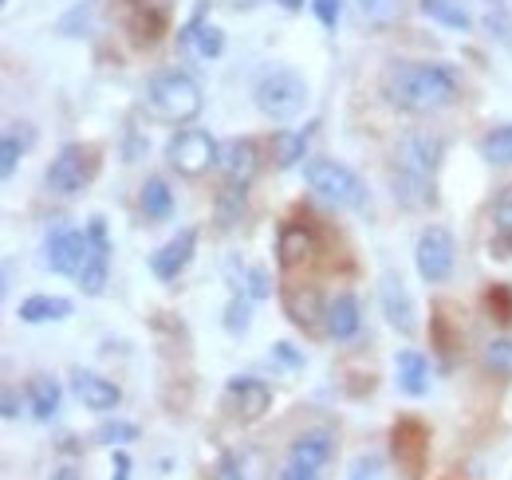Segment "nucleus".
I'll use <instances>...</instances> for the list:
<instances>
[{"mask_svg": "<svg viewBox=\"0 0 512 480\" xmlns=\"http://www.w3.org/2000/svg\"><path fill=\"white\" fill-rule=\"evenodd\" d=\"M16 414H20V402H16V394H12V390H4V418L12 421Z\"/></svg>", "mask_w": 512, "mask_h": 480, "instance_id": "obj_46", "label": "nucleus"}, {"mask_svg": "<svg viewBox=\"0 0 512 480\" xmlns=\"http://www.w3.org/2000/svg\"><path fill=\"white\" fill-rule=\"evenodd\" d=\"M304 154H308V130H276L272 134V158L280 170L300 166Z\"/></svg>", "mask_w": 512, "mask_h": 480, "instance_id": "obj_26", "label": "nucleus"}, {"mask_svg": "<svg viewBox=\"0 0 512 480\" xmlns=\"http://www.w3.org/2000/svg\"><path fill=\"white\" fill-rule=\"evenodd\" d=\"M379 303H383L386 323L398 335H414L418 331V307H414V300H410V292H406V284H402L398 272H383V280H379Z\"/></svg>", "mask_w": 512, "mask_h": 480, "instance_id": "obj_14", "label": "nucleus"}, {"mask_svg": "<svg viewBox=\"0 0 512 480\" xmlns=\"http://www.w3.org/2000/svg\"><path fill=\"white\" fill-rule=\"evenodd\" d=\"M213 477L217 480H249L245 473H241V465H237V457H233V453H221V457H217Z\"/></svg>", "mask_w": 512, "mask_h": 480, "instance_id": "obj_42", "label": "nucleus"}, {"mask_svg": "<svg viewBox=\"0 0 512 480\" xmlns=\"http://www.w3.org/2000/svg\"><path fill=\"white\" fill-rule=\"evenodd\" d=\"M489 248L501 260L512 256V185H505L493 201V240H489Z\"/></svg>", "mask_w": 512, "mask_h": 480, "instance_id": "obj_23", "label": "nucleus"}, {"mask_svg": "<svg viewBox=\"0 0 512 480\" xmlns=\"http://www.w3.org/2000/svg\"><path fill=\"white\" fill-rule=\"evenodd\" d=\"M453 260H457V244H453V233L442 229V225H426L418 233V244H414V268L426 284H446L453 276Z\"/></svg>", "mask_w": 512, "mask_h": 480, "instance_id": "obj_6", "label": "nucleus"}, {"mask_svg": "<svg viewBox=\"0 0 512 480\" xmlns=\"http://www.w3.org/2000/svg\"><path fill=\"white\" fill-rule=\"evenodd\" d=\"M276 4L288 8V12H300V8H304V0H276Z\"/></svg>", "mask_w": 512, "mask_h": 480, "instance_id": "obj_48", "label": "nucleus"}, {"mask_svg": "<svg viewBox=\"0 0 512 480\" xmlns=\"http://www.w3.org/2000/svg\"><path fill=\"white\" fill-rule=\"evenodd\" d=\"M193 252H197V229H182L178 237H170L154 256H150V272H154L162 284H174V280L186 272Z\"/></svg>", "mask_w": 512, "mask_h": 480, "instance_id": "obj_15", "label": "nucleus"}, {"mask_svg": "<svg viewBox=\"0 0 512 480\" xmlns=\"http://www.w3.org/2000/svg\"><path fill=\"white\" fill-rule=\"evenodd\" d=\"M193 48H197L201 60H217V56L225 52V32L213 28V24H201V32L193 36Z\"/></svg>", "mask_w": 512, "mask_h": 480, "instance_id": "obj_33", "label": "nucleus"}, {"mask_svg": "<svg viewBox=\"0 0 512 480\" xmlns=\"http://www.w3.org/2000/svg\"><path fill=\"white\" fill-rule=\"evenodd\" d=\"M394 382H398V390L406 394V398H422V394H430V362L422 359L418 351H398V359H394Z\"/></svg>", "mask_w": 512, "mask_h": 480, "instance_id": "obj_21", "label": "nucleus"}, {"mask_svg": "<svg viewBox=\"0 0 512 480\" xmlns=\"http://www.w3.org/2000/svg\"><path fill=\"white\" fill-rule=\"evenodd\" d=\"M280 480H320V477H316V469H304V465H288V469L280 473Z\"/></svg>", "mask_w": 512, "mask_h": 480, "instance_id": "obj_45", "label": "nucleus"}, {"mask_svg": "<svg viewBox=\"0 0 512 480\" xmlns=\"http://www.w3.org/2000/svg\"><path fill=\"white\" fill-rule=\"evenodd\" d=\"M347 480H386V465L379 453H359L347 469Z\"/></svg>", "mask_w": 512, "mask_h": 480, "instance_id": "obj_34", "label": "nucleus"}, {"mask_svg": "<svg viewBox=\"0 0 512 480\" xmlns=\"http://www.w3.org/2000/svg\"><path fill=\"white\" fill-rule=\"evenodd\" d=\"M367 24H390L398 16V0H355Z\"/></svg>", "mask_w": 512, "mask_h": 480, "instance_id": "obj_36", "label": "nucleus"}, {"mask_svg": "<svg viewBox=\"0 0 512 480\" xmlns=\"http://www.w3.org/2000/svg\"><path fill=\"white\" fill-rule=\"evenodd\" d=\"M422 12L430 20H438L442 28H453V32H469L473 28V16L461 0H422Z\"/></svg>", "mask_w": 512, "mask_h": 480, "instance_id": "obj_27", "label": "nucleus"}, {"mask_svg": "<svg viewBox=\"0 0 512 480\" xmlns=\"http://www.w3.org/2000/svg\"><path fill=\"white\" fill-rule=\"evenodd\" d=\"M442 154H446V142L442 134H430V130H414L398 142L394 150V166L398 170H410V174H426L434 178V170L442 166Z\"/></svg>", "mask_w": 512, "mask_h": 480, "instance_id": "obj_9", "label": "nucleus"}, {"mask_svg": "<svg viewBox=\"0 0 512 480\" xmlns=\"http://www.w3.org/2000/svg\"><path fill=\"white\" fill-rule=\"evenodd\" d=\"M304 178L312 185V193L323 197L327 205H335V209L363 213V209L371 205V193H367L363 178H359L351 166L335 162V158H312V162L304 166Z\"/></svg>", "mask_w": 512, "mask_h": 480, "instance_id": "obj_3", "label": "nucleus"}, {"mask_svg": "<svg viewBox=\"0 0 512 480\" xmlns=\"http://www.w3.org/2000/svg\"><path fill=\"white\" fill-rule=\"evenodd\" d=\"M485 366H489L493 374L512 378V339H493V343L485 347Z\"/></svg>", "mask_w": 512, "mask_h": 480, "instance_id": "obj_35", "label": "nucleus"}, {"mask_svg": "<svg viewBox=\"0 0 512 480\" xmlns=\"http://www.w3.org/2000/svg\"><path fill=\"white\" fill-rule=\"evenodd\" d=\"M28 406H32V414L40 421H52L56 410H60V382L48 378V374L32 378V382H28Z\"/></svg>", "mask_w": 512, "mask_h": 480, "instance_id": "obj_25", "label": "nucleus"}, {"mask_svg": "<svg viewBox=\"0 0 512 480\" xmlns=\"http://www.w3.org/2000/svg\"><path fill=\"white\" fill-rule=\"evenodd\" d=\"M485 28H489L501 44H509L512 48V16H505V12H489V16H485Z\"/></svg>", "mask_w": 512, "mask_h": 480, "instance_id": "obj_41", "label": "nucleus"}, {"mask_svg": "<svg viewBox=\"0 0 512 480\" xmlns=\"http://www.w3.org/2000/svg\"><path fill=\"white\" fill-rule=\"evenodd\" d=\"M359 327H363V315H359V300L351 292H339V296H331V300L323 303V331L331 339H339V343L355 339Z\"/></svg>", "mask_w": 512, "mask_h": 480, "instance_id": "obj_18", "label": "nucleus"}, {"mask_svg": "<svg viewBox=\"0 0 512 480\" xmlns=\"http://www.w3.org/2000/svg\"><path fill=\"white\" fill-rule=\"evenodd\" d=\"M52 480H79V473H75L71 465H64V469H56V473H52Z\"/></svg>", "mask_w": 512, "mask_h": 480, "instance_id": "obj_47", "label": "nucleus"}, {"mask_svg": "<svg viewBox=\"0 0 512 480\" xmlns=\"http://www.w3.org/2000/svg\"><path fill=\"white\" fill-rule=\"evenodd\" d=\"M485 303H489V311H493L501 323H512V288L493 284V288H489V296H485Z\"/></svg>", "mask_w": 512, "mask_h": 480, "instance_id": "obj_38", "label": "nucleus"}, {"mask_svg": "<svg viewBox=\"0 0 512 480\" xmlns=\"http://www.w3.org/2000/svg\"><path fill=\"white\" fill-rule=\"evenodd\" d=\"M241 292H245L249 300H264V296H272L268 272H264V268H249V272H241Z\"/></svg>", "mask_w": 512, "mask_h": 480, "instance_id": "obj_37", "label": "nucleus"}, {"mask_svg": "<svg viewBox=\"0 0 512 480\" xmlns=\"http://www.w3.org/2000/svg\"><path fill=\"white\" fill-rule=\"evenodd\" d=\"M95 441H99V445H111V449H115V445L123 449V445H130V441H138V425H134V421L111 418L95 429Z\"/></svg>", "mask_w": 512, "mask_h": 480, "instance_id": "obj_31", "label": "nucleus"}, {"mask_svg": "<svg viewBox=\"0 0 512 480\" xmlns=\"http://www.w3.org/2000/svg\"><path fill=\"white\" fill-rule=\"evenodd\" d=\"M87 237H91V252H87V264L83 272L75 276L83 296H103L107 288V268H111V240H107V221L103 217H91L87 225Z\"/></svg>", "mask_w": 512, "mask_h": 480, "instance_id": "obj_12", "label": "nucleus"}, {"mask_svg": "<svg viewBox=\"0 0 512 480\" xmlns=\"http://www.w3.org/2000/svg\"><path fill=\"white\" fill-rule=\"evenodd\" d=\"M249 323H253V300H249L245 292H237V296L229 300V307H225V331H229V335H245Z\"/></svg>", "mask_w": 512, "mask_h": 480, "instance_id": "obj_32", "label": "nucleus"}, {"mask_svg": "<svg viewBox=\"0 0 512 480\" xmlns=\"http://www.w3.org/2000/svg\"><path fill=\"white\" fill-rule=\"evenodd\" d=\"M241 213H245V185L241 181H229L221 189V197H217V225L229 229V225L241 221Z\"/></svg>", "mask_w": 512, "mask_h": 480, "instance_id": "obj_30", "label": "nucleus"}, {"mask_svg": "<svg viewBox=\"0 0 512 480\" xmlns=\"http://www.w3.org/2000/svg\"><path fill=\"white\" fill-rule=\"evenodd\" d=\"M312 252H316V237H312L308 225L288 221V225L276 233V260H280V268H296V264L312 260Z\"/></svg>", "mask_w": 512, "mask_h": 480, "instance_id": "obj_20", "label": "nucleus"}, {"mask_svg": "<svg viewBox=\"0 0 512 480\" xmlns=\"http://www.w3.org/2000/svg\"><path fill=\"white\" fill-rule=\"evenodd\" d=\"M20 323H60L71 315V300L64 296H28V300L16 307Z\"/></svg>", "mask_w": 512, "mask_h": 480, "instance_id": "obj_24", "label": "nucleus"}, {"mask_svg": "<svg viewBox=\"0 0 512 480\" xmlns=\"http://www.w3.org/2000/svg\"><path fill=\"white\" fill-rule=\"evenodd\" d=\"M217 166H221V174L229 181L249 185V181L260 174V146H256L253 138H229V142L221 146Z\"/></svg>", "mask_w": 512, "mask_h": 480, "instance_id": "obj_16", "label": "nucleus"}, {"mask_svg": "<svg viewBox=\"0 0 512 480\" xmlns=\"http://www.w3.org/2000/svg\"><path fill=\"white\" fill-rule=\"evenodd\" d=\"M20 154H24L20 138H16V134H4V142H0V174H4V178H12V174H16Z\"/></svg>", "mask_w": 512, "mask_h": 480, "instance_id": "obj_39", "label": "nucleus"}, {"mask_svg": "<svg viewBox=\"0 0 512 480\" xmlns=\"http://www.w3.org/2000/svg\"><path fill=\"white\" fill-rule=\"evenodd\" d=\"M477 150H481V158H485L489 166H512V122L493 126V130L477 142Z\"/></svg>", "mask_w": 512, "mask_h": 480, "instance_id": "obj_29", "label": "nucleus"}, {"mask_svg": "<svg viewBox=\"0 0 512 480\" xmlns=\"http://www.w3.org/2000/svg\"><path fill=\"white\" fill-rule=\"evenodd\" d=\"M461 91L453 63H390L383 75V95L406 115H434L449 107Z\"/></svg>", "mask_w": 512, "mask_h": 480, "instance_id": "obj_1", "label": "nucleus"}, {"mask_svg": "<svg viewBox=\"0 0 512 480\" xmlns=\"http://www.w3.org/2000/svg\"><path fill=\"white\" fill-rule=\"evenodd\" d=\"M312 12H316L323 28H335L339 16H343V0H312Z\"/></svg>", "mask_w": 512, "mask_h": 480, "instance_id": "obj_40", "label": "nucleus"}, {"mask_svg": "<svg viewBox=\"0 0 512 480\" xmlns=\"http://www.w3.org/2000/svg\"><path fill=\"white\" fill-rule=\"evenodd\" d=\"M390 189H394V201L406 205V209H430L438 205V193H434V178L426 174H410V170H390Z\"/></svg>", "mask_w": 512, "mask_h": 480, "instance_id": "obj_19", "label": "nucleus"}, {"mask_svg": "<svg viewBox=\"0 0 512 480\" xmlns=\"http://www.w3.org/2000/svg\"><path fill=\"white\" fill-rule=\"evenodd\" d=\"M225 406L233 410V418L241 421V425H249V421H260L264 414H268V406H272V390H268L264 378L237 374V378H229V386H225Z\"/></svg>", "mask_w": 512, "mask_h": 480, "instance_id": "obj_10", "label": "nucleus"}, {"mask_svg": "<svg viewBox=\"0 0 512 480\" xmlns=\"http://www.w3.org/2000/svg\"><path fill=\"white\" fill-rule=\"evenodd\" d=\"M87 252H91V237L83 229L60 225L48 237V268L60 272V276H79L83 264H87Z\"/></svg>", "mask_w": 512, "mask_h": 480, "instance_id": "obj_13", "label": "nucleus"}, {"mask_svg": "<svg viewBox=\"0 0 512 480\" xmlns=\"http://www.w3.org/2000/svg\"><path fill=\"white\" fill-rule=\"evenodd\" d=\"M272 355L284 362V366H296V370L304 366V355H296V351H292V343H276V347H272Z\"/></svg>", "mask_w": 512, "mask_h": 480, "instance_id": "obj_44", "label": "nucleus"}, {"mask_svg": "<svg viewBox=\"0 0 512 480\" xmlns=\"http://www.w3.org/2000/svg\"><path fill=\"white\" fill-rule=\"evenodd\" d=\"M138 201H142V213H146L150 221H166V217L174 213V193H170V185L162 178H146Z\"/></svg>", "mask_w": 512, "mask_h": 480, "instance_id": "obj_28", "label": "nucleus"}, {"mask_svg": "<svg viewBox=\"0 0 512 480\" xmlns=\"http://www.w3.org/2000/svg\"><path fill=\"white\" fill-rule=\"evenodd\" d=\"M390 453L406 480H418L430 461V429L418 418H398L390 429Z\"/></svg>", "mask_w": 512, "mask_h": 480, "instance_id": "obj_7", "label": "nucleus"}, {"mask_svg": "<svg viewBox=\"0 0 512 480\" xmlns=\"http://www.w3.org/2000/svg\"><path fill=\"white\" fill-rule=\"evenodd\" d=\"M170 12H174V0H123V20L138 44L162 40V32L170 28Z\"/></svg>", "mask_w": 512, "mask_h": 480, "instance_id": "obj_11", "label": "nucleus"}, {"mask_svg": "<svg viewBox=\"0 0 512 480\" xmlns=\"http://www.w3.org/2000/svg\"><path fill=\"white\" fill-rule=\"evenodd\" d=\"M91 170H95L91 150H87V146H79V142H67L64 150L52 158V166H48V189L71 197V193H79V189L87 185Z\"/></svg>", "mask_w": 512, "mask_h": 480, "instance_id": "obj_8", "label": "nucleus"}, {"mask_svg": "<svg viewBox=\"0 0 512 480\" xmlns=\"http://www.w3.org/2000/svg\"><path fill=\"white\" fill-rule=\"evenodd\" d=\"M253 99H256V107H260V115H268L272 122H288L304 111V103H308V83H304V75L292 71V67H272V71H264V75L256 79Z\"/></svg>", "mask_w": 512, "mask_h": 480, "instance_id": "obj_4", "label": "nucleus"}, {"mask_svg": "<svg viewBox=\"0 0 512 480\" xmlns=\"http://www.w3.org/2000/svg\"><path fill=\"white\" fill-rule=\"evenodd\" d=\"M71 386H75V398H79L87 410H95V414H107V410H115V406L123 402V390H119L111 378L95 374V370H75Z\"/></svg>", "mask_w": 512, "mask_h": 480, "instance_id": "obj_17", "label": "nucleus"}, {"mask_svg": "<svg viewBox=\"0 0 512 480\" xmlns=\"http://www.w3.org/2000/svg\"><path fill=\"white\" fill-rule=\"evenodd\" d=\"M331 449H335V437L327 429H308L292 441V465H304V469H316L320 473L323 465L331 461Z\"/></svg>", "mask_w": 512, "mask_h": 480, "instance_id": "obj_22", "label": "nucleus"}, {"mask_svg": "<svg viewBox=\"0 0 512 480\" xmlns=\"http://www.w3.org/2000/svg\"><path fill=\"white\" fill-rule=\"evenodd\" d=\"M130 469H134L130 453L127 449H115V457H111V480H130Z\"/></svg>", "mask_w": 512, "mask_h": 480, "instance_id": "obj_43", "label": "nucleus"}, {"mask_svg": "<svg viewBox=\"0 0 512 480\" xmlns=\"http://www.w3.org/2000/svg\"><path fill=\"white\" fill-rule=\"evenodd\" d=\"M217 158H221V146H217L205 130H197V126L178 130V134L166 142V162H170V170H178L182 178H201L209 166H217Z\"/></svg>", "mask_w": 512, "mask_h": 480, "instance_id": "obj_5", "label": "nucleus"}, {"mask_svg": "<svg viewBox=\"0 0 512 480\" xmlns=\"http://www.w3.org/2000/svg\"><path fill=\"white\" fill-rule=\"evenodd\" d=\"M142 103H146V111L154 119L170 122V126H190L201 115V107H205L197 79L186 75V71H162V75H154L146 83Z\"/></svg>", "mask_w": 512, "mask_h": 480, "instance_id": "obj_2", "label": "nucleus"}]
</instances>
